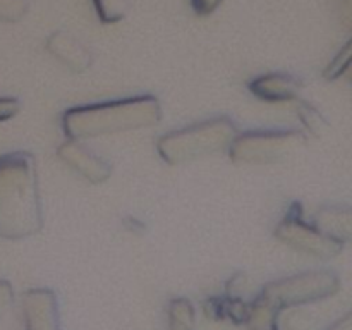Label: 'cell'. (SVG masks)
Segmentation results:
<instances>
[{"label":"cell","mask_w":352,"mask_h":330,"mask_svg":"<svg viewBox=\"0 0 352 330\" xmlns=\"http://www.w3.org/2000/svg\"><path fill=\"white\" fill-rule=\"evenodd\" d=\"M311 222L342 246L352 243V206H322Z\"/></svg>","instance_id":"cell-10"},{"label":"cell","mask_w":352,"mask_h":330,"mask_svg":"<svg viewBox=\"0 0 352 330\" xmlns=\"http://www.w3.org/2000/svg\"><path fill=\"white\" fill-rule=\"evenodd\" d=\"M339 277L333 272H306V274L272 282L261 291L258 298L280 311L282 308H287L292 305H306V302L330 298L339 291Z\"/></svg>","instance_id":"cell-4"},{"label":"cell","mask_w":352,"mask_h":330,"mask_svg":"<svg viewBox=\"0 0 352 330\" xmlns=\"http://www.w3.org/2000/svg\"><path fill=\"white\" fill-rule=\"evenodd\" d=\"M58 157L89 182H103L110 175L109 164L82 146L78 140H69L67 143L62 144L58 148Z\"/></svg>","instance_id":"cell-8"},{"label":"cell","mask_w":352,"mask_h":330,"mask_svg":"<svg viewBox=\"0 0 352 330\" xmlns=\"http://www.w3.org/2000/svg\"><path fill=\"white\" fill-rule=\"evenodd\" d=\"M219 2L220 0H192V3H195L199 12H210Z\"/></svg>","instance_id":"cell-17"},{"label":"cell","mask_w":352,"mask_h":330,"mask_svg":"<svg viewBox=\"0 0 352 330\" xmlns=\"http://www.w3.org/2000/svg\"><path fill=\"white\" fill-rule=\"evenodd\" d=\"M340 10H342L344 16L347 17V21L352 23V0H339Z\"/></svg>","instance_id":"cell-18"},{"label":"cell","mask_w":352,"mask_h":330,"mask_svg":"<svg viewBox=\"0 0 352 330\" xmlns=\"http://www.w3.org/2000/svg\"><path fill=\"white\" fill-rule=\"evenodd\" d=\"M48 50L54 52L55 57L60 58L67 67H71L72 71L81 72L85 71L86 67L89 65V54L81 47L79 43H76L74 40H67V36L64 40H50L48 43Z\"/></svg>","instance_id":"cell-11"},{"label":"cell","mask_w":352,"mask_h":330,"mask_svg":"<svg viewBox=\"0 0 352 330\" xmlns=\"http://www.w3.org/2000/svg\"><path fill=\"white\" fill-rule=\"evenodd\" d=\"M352 69V36L349 38L346 45L339 50V54L332 58L329 65H327L325 72H323V78L329 79V81H336L340 76L346 74L347 71Z\"/></svg>","instance_id":"cell-12"},{"label":"cell","mask_w":352,"mask_h":330,"mask_svg":"<svg viewBox=\"0 0 352 330\" xmlns=\"http://www.w3.org/2000/svg\"><path fill=\"white\" fill-rule=\"evenodd\" d=\"M24 315L28 330H60L57 301L48 289H34L24 296Z\"/></svg>","instance_id":"cell-7"},{"label":"cell","mask_w":352,"mask_h":330,"mask_svg":"<svg viewBox=\"0 0 352 330\" xmlns=\"http://www.w3.org/2000/svg\"><path fill=\"white\" fill-rule=\"evenodd\" d=\"M19 112V102L16 98H0V120H7Z\"/></svg>","instance_id":"cell-14"},{"label":"cell","mask_w":352,"mask_h":330,"mask_svg":"<svg viewBox=\"0 0 352 330\" xmlns=\"http://www.w3.org/2000/svg\"><path fill=\"white\" fill-rule=\"evenodd\" d=\"M237 127L229 117H213L162 136L157 143L160 157L167 164H184L195 158L229 150Z\"/></svg>","instance_id":"cell-3"},{"label":"cell","mask_w":352,"mask_h":330,"mask_svg":"<svg viewBox=\"0 0 352 330\" xmlns=\"http://www.w3.org/2000/svg\"><path fill=\"white\" fill-rule=\"evenodd\" d=\"M329 330H352V309L346 316H342L339 322L333 323Z\"/></svg>","instance_id":"cell-16"},{"label":"cell","mask_w":352,"mask_h":330,"mask_svg":"<svg viewBox=\"0 0 352 330\" xmlns=\"http://www.w3.org/2000/svg\"><path fill=\"white\" fill-rule=\"evenodd\" d=\"M12 299V291H10V285L7 282L0 280V311L9 305V301Z\"/></svg>","instance_id":"cell-15"},{"label":"cell","mask_w":352,"mask_h":330,"mask_svg":"<svg viewBox=\"0 0 352 330\" xmlns=\"http://www.w3.org/2000/svg\"><path fill=\"white\" fill-rule=\"evenodd\" d=\"M192 308L188 301H174L170 305V330H192Z\"/></svg>","instance_id":"cell-13"},{"label":"cell","mask_w":352,"mask_h":330,"mask_svg":"<svg viewBox=\"0 0 352 330\" xmlns=\"http://www.w3.org/2000/svg\"><path fill=\"white\" fill-rule=\"evenodd\" d=\"M40 191L34 158L17 151L0 157V236L9 239L40 232Z\"/></svg>","instance_id":"cell-1"},{"label":"cell","mask_w":352,"mask_h":330,"mask_svg":"<svg viewBox=\"0 0 352 330\" xmlns=\"http://www.w3.org/2000/svg\"><path fill=\"white\" fill-rule=\"evenodd\" d=\"M301 141H305V133L298 129L251 131L234 138L229 155L237 164H274Z\"/></svg>","instance_id":"cell-5"},{"label":"cell","mask_w":352,"mask_h":330,"mask_svg":"<svg viewBox=\"0 0 352 330\" xmlns=\"http://www.w3.org/2000/svg\"><path fill=\"white\" fill-rule=\"evenodd\" d=\"M250 89L258 98L267 102H285L294 100L298 95L299 81L291 74L284 72H270L250 82Z\"/></svg>","instance_id":"cell-9"},{"label":"cell","mask_w":352,"mask_h":330,"mask_svg":"<svg viewBox=\"0 0 352 330\" xmlns=\"http://www.w3.org/2000/svg\"><path fill=\"white\" fill-rule=\"evenodd\" d=\"M275 236L292 250L320 260H332L342 251V244L323 234L313 222L302 219L301 205L291 206L287 215L275 229Z\"/></svg>","instance_id":"cell-6"},{"label":"cell","mask_w":352,"mask_h":330,"mask_svg":"<svg viewBox=\"0 0 352 330\" xmlns=\"http://www.w3.org/2000/svg\"><path fill=\"white\" fill-rule=\"evenodd\" d=\"M162 119L160 103L155 96H129L95 105L76 107L62 116V127L69 140H85L102 134L155 126Z\"/></svg>","instance_id":"cell-2"}]
</instances>
